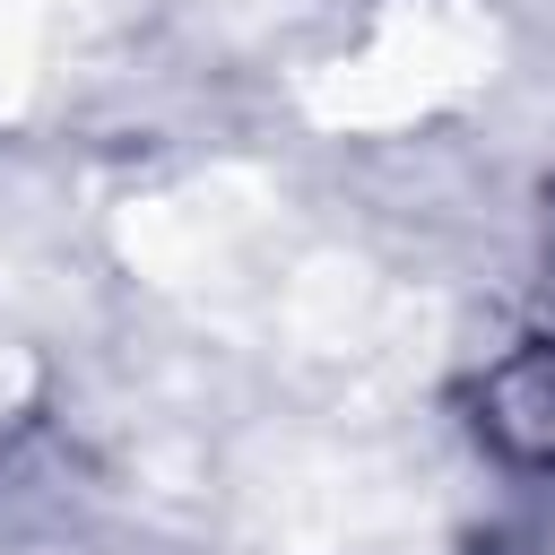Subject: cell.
Here are the masks:
<instances>
[{
  "label": "cell",
  "mask_w": 555,
  "mask_h": 555,
  "mask_svg": "<svg viewBox=\"0 0 555 555\" xmlns=\"http://www.w3.org/2000/svg\"><path fill=\"white\" fill-rule=\"evenodd\" d=\"M477 408H486L477 425H486L512 460L555 468V330L520 338V347L486 373V399H477Z\"/></svg>",
  "instance_id": "obj_1"
}]
</instances>
